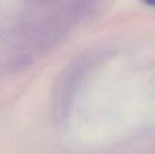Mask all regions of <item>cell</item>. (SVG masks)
I'll list each match as a JSON object with an SVG mask.
<instances>
[{
    "label": "cell",
    "mask_w": 155,
    "mask_h": 154,
    "mask_svg": "<svg viewBox=\"0 0 155 154\" xmlns=\"http://www.w3.org/2000/svg\"><path fill=\"white\" fill-rule=\"evenodd\" d=\"M147 5H150V6H153L154 5V0H143Z\"/></svg>",
    "instance_id": "1"
}]
</instances>
